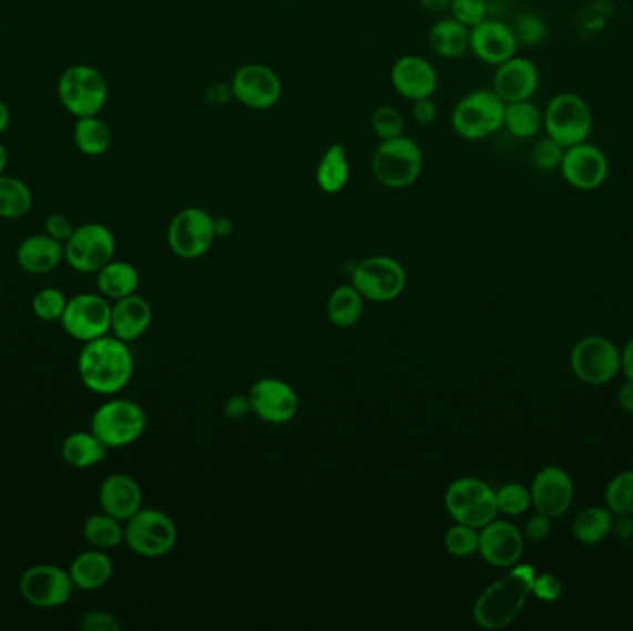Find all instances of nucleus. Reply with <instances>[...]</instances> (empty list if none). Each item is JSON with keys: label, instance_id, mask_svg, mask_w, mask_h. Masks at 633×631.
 <instances>
[{"label": "nucleus", "instance_id": "f257e3e1", "mask_svg": "<svg viewBox=\"0 0 633 631\" xmlns=\"http://www.w3.org/2000/svg\"><path fill=\"white\" fill-rule=\"evenodd\" d=\"M80 380L96 395H118L134 376V356L129 343L115 336L84 343L79 356Z\"/></svg>", "mask_w": 633, "mask_h": 631}, {"label": "nucleus", "instance_id": "f03ea898", "mask_svg": "<svg viewBox=\"0 0 633 631\" xmlns=\"http://www.w3.org/2000/svg\"><path fill=\"white\" fill-rule=\"evenodd\" d=\"M538 570L533 564L517 563L508 574L493 581L478 597L472 617L486 630H502L521 614L532 594L533 580Z\"/></svg>", "mask_w": 633, "mask_h": 631}, {"label": "nucleus", "instance_id": "7ed1b4c3", "mask_svg": "<svg viewBox=\"0 0 633 631\" xmlns=\"http://www.w3.org/2000/svg\"><path fill=\"white\" fill-rule=\"evenodd\" d=\"M425 169V154L408 135L380 141L370 157V171L387 190H406L417 184Z\"/></svg>", "mask_w": 633, "mask_h": 631}, {"label": "nucleus", "instance_id": "20e7f679", "mask_svg": "<svg viewBox=\"0 0 633 631\" xmlns=\"http://www.w3.org/2000/svg\"><path fill=\"white\" fill-rule=\"evenodd\" d=\"M58 96L74 118H93L106 108L110 85L99 69L76 63L65 69L58 80Z\"/></svg>", "mask_w": 633, "mask_h": 631}, {"label": "nucleus", "instance_id": "39448f33", "mask_svg": "<svg viewBox=\"0 0 633 631\" xmlns=\"http://www.w3.org/2000/svg\"><path fill=\"white\" fill-rule=\"evenodd\" d=\"M504 106L493 90H474L456 104L450 124L461 140H488L504 129Z\"/></svg>", "mask_w": 633, "mask_h": 631}, {"label": "nucleus", "instance_id": "423d86ee", "mask_svg": "<svg viewBox=\"0 0 633 631\" xmlns=\"http://www.w3.org/2000/svg\"><path fill=\"white\" fill-rule=\"evenodd\" d=\"M146 430L145 409L129 398H112L96 408L91 431L108 448H124L140 441Z\"/></svg>", "mask_w": 633, "mask_h": 631}, {"label": "nucleus", "instance_id": "0eeeda50", "mask_svg": "<svg viewBox=\"0 0 633 631\" xmlns=\"http://www.w3.org/2000/svg\"><path fill=\"white\" fill-rule=\"evenodd\" d=\"M178 541L174 520L160 509L141 508L124 522V542L141 558L157 559L173 552Z\"/></svg>", "mask_w": 633, "mask_h": 631}, {"label": "nucleus", "instance_id": "6e6552de", "mask_svg": "<svg viewBox=\"0 0 633 631\" xmlns=\"http://www.w3.org/2000/svg\"><path fill=\"white\" fill-rule=\"evenodd\" d=\"M543 130L565 149L583 143L593 132L591 106L576 93L552 96L543 112Z\"/></svg>", "mask_w": 633, "mask_h": 631}, {"label": "nucleus", "instance_id": "1a4fd4ad", "mask_svg": "<svg viewBox=\"0 0 633 631\" xmlns=\"http://www.w3.org/2000/svg\"><path fill=\"white\" fill-rule=\"evenodd\" d=\"M445 508L458 525L483 528L497 519V491L486 481L466 476L450 484L445 495Z\"/></svg>", "mask_w": 633, "mask_h": 631}, {"label": "nucleus", "instance_id": "9d476101", "mask_svg": "<svg viewBox=\"0 0 633 631\" xmlns=\"http://www.w3.org/2000/svg\"><path fill=\"white\" fill-rule=\"evenodd\" d=\"M215 240V217L202 207H184L169 224V248L182 259L206 256Z\"/></svg>", "mask_w": 633, "mask_h": 631}, {"label": "nucleus", "instance_id": "9b49d317", "mask_svg": "<svg viewBox=\"0 0 633 631\" xmlns=\"http://www.w3.org/2000/svg\"><path fill=\"white\" fill-rule=\"evenodd\" d=\"M115 235L101 223L76 226L73 235L63 245L65 263L76 273L96 274L104 265L115 259Z\"/></svg>", "mask_w": 633, "mask_h": 631}, {"label": "nucleus", "instance_id": "f8f14e48", "mask_svg": "<svg viewBox=\"0 0 633 631\" xmlns=\"http://www.w3.org/2000/svg\"><path fill=\"white\" fill-rule=\"evenodd\" d=\"M60 323L76 342H93L112 332V304L101 293H80L69 298Z\"/></svg>", "mask_w": 633, "mask_h": 631}, {"label": "nucleus", "instance_id": "ddd939ff", "mask_svg": "<svg viewBox=\"0 0 633 631\" xmlns=\"http://www.w3.org/2000/svg\"><path fill=\"white\" fill-rule=\"evenodd\" d=\"M571 369L588 386H604L621 373V350L604 336H588L574 345Z\"/></svg>", "mask_w": 633, "mask_h": 631}, {"label": "nucleus", "instance_id": "4468645a", "mask_svg": "<svg viewBox=\"0 0 633 631\" xmlns=\"http://www.w3.org/2000/svg\"><path fill=\"white\" fill-rule=\"evenodd\" d=\"M353 285L365 301L391 302L402 295L408 274L395 257L370 256L354 268Z\"/></svg>", "mask_w": 633, "mask_h": 631}, {"label": "nucleus", "instance_id": "2eb2a0df", "mask_svg": "<svg viewBox=\"0 0 633 631\" xmlns=\"http://www.w3.org/2000/svg\"><path fill=\"white\" fill-rule=\"evenodd\" d=\"M74 589L69 570L57 564H34L24 570L19 580L24 602L38 609L62 608L73 597Z\"/></svg>", "mask_w": 633, "mask_h": 631}, {"label": "nucleus", "instance_id": "dca6fc26", "mask_svg": "<svg viewBox=\"0 0 633 631\" xmlns=\"http://www.w3.org/2000/svg\"><path fill=\"white\" fill-rule=\"evenodd\" d=\"M234 101L242 106L265 112L280 102L284 85L275 69L264 63H247L237 69L231 80Z\"/></svg>", "mask_w": 633, "mask_h": 631}, {"label": "nucleus", "instance_id": "f3484780", "mask_svg": "<svg viewBox=\"0 0 633 631\" xmlns=\"http://www.w3.org/2000/svg\"><path fill=\"white\" fill-rule=\"evenodd\" d=\"M560 171L574 190L594 191L610 179V160L600 146L583 141L565 149Z\"/></svg>", "mask_w": 633, "mask_h": 631}, {"label": "nucleus", "instance_id": "a211bd4d", "mask_svg": "<svg viewBox=\"0 0 633 631\" xmlns=\"http://www.w3.org/2000/svg\"><path fill=\"white\" fill-rule=\"evenodd\" d=\"M251 411L267 425H287L298 414L297 393L278 378H262L248 391Z\"/></svg>", "mask_w": 633, "mask_h": 631}, {"label": "nucleus", "instance_id": "6ab92c4d", "mask_svg": "<svg viewBox=\"0 0 633 631\" xmlns=\"http://www.w3.org/2000/svg\"><path fill=\"white\" fill-rule=\"evenodd\" d=\"M532 506L538 513L547 515L554 520L565 515L574 498V484L565 469L550 465L539 470L533 478Z\"/></svg>", "mask_w": 633, "mask_h": 631}, {"label": "nucleus", "instance_id": "aec40b11", "mask_svg": "<svg viewBox=\"0 0 633 631\" xmlns=\"http://www.w3.org/2000/svg\"><path fill=\"white\" fill-rule=\"evenodd\" d=\"M478 552L497 569H511L521 561L524 553V536L508 520H491L480 528Z\"/></svg>", "mask_w": 633, "mask_h": 631}, {"label": "nucleus", "instance_id": "412c9836", "mask_svg": "<svg viewBox=\"0 0 633 631\" xmlns=\"http://www.w3.org/2000/svg\"><path fill=\"white\" fill-rule=\"evenodd\" d=\"M438 84V71L427 58L406 54L392 63L391 85L406 101L430 99L436 95Z\"/></svg>", "mask_w": 633, "mask_h": 631}, {"label": "nucleus", "instance_id": "4be33fe9", "mask_svg": "<svg viewBox=\"0 0 633 631\" xmlns=\"http://www.w3.org/2000/svg\"><path fill=\"white\" fill-rule=\"evenodd\" d=\"M517 49L519 43L510 24L488 18L471 29L469 51L474 52L480 62L499 68L500 63L517 57Z\"/></svg>", "mask_w": 633, "mask_h": 631}, {"label": "nucleus", "instance_id": "5701e85b", "mask_svg": "<svg viewBox=\"0 0 633 631\" xmlns=\"http://www.w3.org/2000/svg\"><path fill=\"white\" fill-rule=\"evenodd\" d=\"M539 69L532 60L513 57L494 71L493 91L502 101H532L538 93Z\"/></svg>", "mask_w": 633, "mask_h": 631}, {"label": "nucleus", "instance_id": "b1692460", "mask_svg": "<svg viewBox=\"0 0 633 631\" xmlns=\"http://www.w3.org/2000/svg\"><path fill=\"white\" fill-rule=\"evenodd\" d=\"M99 502L102 511L126 522L143 508V491L132 476L112 475L102 481Z\"/></svg>", "mask_w": 633, "mask_h": 631}, {"label": "nucleus", "instance_id": "393cba45", "mask_svg": "<svg viewBox=\"0 0 633 631\" xmlns=\"http://www.w3.org/2000/svg\"><path fill=\"white\" fill-rule=\"evenodd\" d=\"M152 306L143 296L134 295L119 298L112 304V334L121 342H137L151 328Z\"/></svg>", "mask_w": 633, "mask_h": 631}, {"label": "nucleus", "instance_id": "a878e982", "mask_svg": "<svg viewBox=\"0 0 633 631\" xmlns=\"http://www.w3.org/2000/svg\"><path fill=\"white\" fill-rule=\"evenodd\" d=\"M62 262H65L63 243L52 240L51 235H30L19 245L18 263L24 273L34 274V276L49 274Z\"/></svg>", "mask_w": 633, "mask_h": 631}, {"label": "nucleus", "instance_id": "bb28decb", "mask_svg": "<svg viewBox=\"0 0 633 631\" xmlns=\"http://www.w3.org/2000/svg\"><path fill=\"white\" fill-rule=\"evenodd\" d=\"M69 574L79 591H101L112 580L113 561L106 550L91 547L80 552L69 567Z\"/></svg>", "mask_w": 633, "mask_h": 631}, {"label": "nucleus", "instance_id": "cd10ccee", "mask_svg": "<svg viewBox=\"0 0 633 631\" xmlns=\"http://www.w3.org/2000/svg\"><path fill=\"white\" fill-rule=\"evenodd\" d=\"M428 45L439 58L456 60L469 51L471 29L455 18L438 19L428 32Z\"/></svg>", "mask_w": 633, "mask_h": 631}, {"label": "nucleus", "instance_id": "c85d7f7f", "mask_svg": "<svg viewBox=\"0 0 633 631\" xmlns=\"http://www.w3.org/2000/svg\"><path fill=\"white\" fill-rule=\"evenodd\" d=\"M350 180V160H348L347 146L343 143H331L315 171V182L326 195H337L348 185Z\"/></svg>", "mask_w": 633, "mask_h": 631}, {"label": "nucleus", "instance_id": "c756f323", "mask_svg": "<svg viewBox=\"0 0 633 631\" xmlns=\"http://www.w3.org/2000/svg\"><path fill=\"white\" fill-rule=\"evenodd\" d=\"M110 448L93 431H73L62 442V459L73 469H90L106 458Z\"/></svg>", "mask_w": 633, "mask_h": 631}, {"label": "nucleus", "instance_id": "7c9ffc66", "mask_svg": "<svg viewBox=\"0 0 633 631\" xmlns=\"http://www.w3.org/2000/svg\"><path fill=\"white\" fill-rule=\"evenodd\" d=\"M140 273L129 262L112 259L96 273V289L108 301H119L124 296L134 295L140 289Z\"/></svg>", "mask_w": 633, "mask_h": 631}, {"label": "nucleus", "instance_id": "2f4dec72", "mask_svg": "<svg viewBox=\"0 0 633 631\" xmlns=\"http://www.w3.org/2000/svg\"><path fill=\"white\" fill-rule=\"evenodd\" d=\"M74 145L84 156H104L113 143L112 129L99 115L76 119L73 130Z\"/></svg>", "mask_w": 633, "mask_h": 631}, {"label": "nucleus", "instance_id": "473e14b6", "mask_svg": "<svg viewBox=\"0 0 633 631\" xmlns=\"http://www.w3.org/2000/svg\"><path fill=\"white\" fill-rule=\"evenodd\" d=\"M364 296L350 285H339L326 302V315L337 328H353L364 315Z\"/></svg>", "mask_w": 633, "mask_h": 631}, {"label": "nucleus", "instance_id": "72a5a7b5", "mask_svg": "<svg viewBox=\"0 0 633 631\" xmlns=\"http://www.w3.org/2000/svg\"><path fill=\"white\" fill-rule=\"evenodd\" d=\"M34 195L29 184L16 176L2 174L0 176V218L18 221L32 212Z\"/></svg>", "mask_w": 633, "mask_h": 631}, {"label": "nucleus", "instance_id": "f704fd0d", "mask_svg": "<svg viewBox=\"0 0 633 631\" xmlns=\"http://www.w3.org/2000/svg\"><path fill=\"white\" fill-rule=\"evenodd\" d=\"M504 129L517 140H532L543 130V112L532 101L508 102Z\"/></svg>", "mask_w": 633, "mask_h": 631}, {"label": "nucleus", "instance_id": "c9c22d12", "mask_svg": "<svg viewBox=\"0 0 633 631\" xmlns=\"http://www.w3.org/2000/svg\"><path fill=\"white\" fill-rule=\"evenodd\" d=\"M82 533L91 547L101 548L106 552L124 542L123 522L112 515H108L106 511L90 515L82 526Z\"/></svg>", "mask_w": 633, "mask_h": 631}, {"label": "nucleus", "instance_id": "e433bc0d", "mask_svg": "<svg viewBox=\"0 0 633 631\" xmlns=\"http://www.w3.org/2000/svg\"><path fill=\"white\" fill-rule=\"evenodd\" d=\"M613 522L610 509H583L572 522V533L582 545H599L613 531Z\"/></svg>", "mask_w": 633, "mask_h": 631}, {"label": "nucleus", "instance_id": "4c0bfd02", "mask_svg": "<svg viewBox=\"0 0 633 631\" xmlns=\"http://www.w3.org/2000/svg\"><path fill=\"white\" fill-rule=\"evenodd\" d=\"M605 502L611 513L633 517V470L616 475L605 487Z\"/></svg>", "mask_w": 633, "mask_h": 631}, {"label": "nucleus", "instance_id": "58836bf2", "mask_svg": "<svg viewBox=\"0 0 633 631\" xmlns=\"http://www.w3.org/2000/svg\"><path fill=\"white\" fill-rule=\"evenodd\" d=\"M68 296L57 287L38 291L32 298V312L43 323H60L68 306Z\"/></svg>", "mask_w": 633, "mask_h": 631}, {"label": "nucleus", "instance_id": "ea45409f", "mask_svg": "<svg viewBox=\"0 0 633 631\" xmlns=\"http://www.w3.org/2000/svg\"><path fill=\"white\" fill-rule=\"evenodd\" d=\"M513 34H515L517 43L524 47H538L547 40L549 29L544 19L538 13L524 12L519 13L513 23L510 24Z\"/></svg>", "mask_w": 633, "mask_h": 631}, {"label": "nucleus", "instance_id": "a19ab883", "mask_svg": "<svg viewBox=\"0 0 633 631\" xmlns=\"http://www.w3.org/2000/svg\"><path fill=\"white\" fill-rule=\"evenodd\" d=\"M532 506V492L522 484H506L497 491V508L506 517H519Z\"/></svg>", "mask_w": 633, "mask_h": 631}, {"label": "nucleus", "instance_id": "79ce46f5", "mask_svg": "<svg viewBox=\"0 0 633 631\" xmlns=\"http://www.w3.org/2000/svg\"><path fill=\"white\" fill-rule=\"evenodd\" d=\"M480 547V530L472 526L458 525L456 522L447 533H445V548L455 558H469L478 552Z\"/></svg>", "mask_w": 633, "mask_h": 631}, {"label": "nucleus", "instance_id": "37998d69", "mask_svg": "<svg viewBox=\"0 0 633 631\" xmlns=\"http://www.w3.org/2000/svg\"><path fill=\"white\" fill-rule=\"evenodd\" d=\"M370 129L380 141L395 140L404 135L406 123H404L402 113L398 112L397 108L384 104L370 113Z\"/></svg>", "mask_w": 633, "mask_h": 631}, {"label": "nucleus", "instance_id": "c03bdc74", "mask_svg": "<svg viewBox=\"0 0 633 631\" xmlns=\"http://www.w3.org/2000/svg\"><path fill=\"white\" fill-rule=\"evenodd\" d=\"M488 0H452L450 18L472 29L488 19Z\"/></svg>", "mask_w": 633, "mask_h": 631}, {"label": "nucleus", "instance_id": "a18cd8bd", "mask_svg": "<svg viewBox=\"0 0 633 631\" xmlns=\"http://www.w3.org/2000/svg\"><path fill=\"white\" fill-rule=\"evenodd\" d=\"M563 154H565V146H561L558 141L550 140L547 135V140H541L538 145L533 146L532 162L539 171L552 173L560 169Z\"/></svg>", "mask_w": 633, "mask_h": 631}, {"label": "nucleus", "instance_id": "49530a36", "mask_svg": "<svg viewBox=\"0 0 633 631\" xmlns=\"http://www.w3.org/2000/svg\"><path fill=\"white\" fill-rule=\"evenodd\" d=\"M532 594L543 602H555L563 594V583L558 576L549 574V572L535 574Z\"/></svg>", "mask_w": 633, "mask_h": 631}, {"label": "nucleus", "instance_id": "de8ad7c7", "mask_svg": "<svg viewBox=\"0 0 633 631\" xmlns=\"http://www.w3.org/2000/svg\"><path fill=\"white\" fill-rule=\"evenodd\" d=\"M80 630L82 631H119L121 630V622L118 617H113L108 611H90L85 613L80 620Z\"/></svg>", "mask_w": 633, "mask_h": 631}, {"label": "nucleus", "instance_id": "09e8293b", "mask_svg": "<svg viewBox=\"0 0 633 631\" xmlns=\"http://www.w3.org/2000/svg\"><path fill=\"white\" fill-rule=\"evenodd\" d=\"M74 230H76V226H74L73 221L62 215V213H51L45 218V234L51 235L52 240L60 241L63 245L73 235Z\"/></svg>", "mask_w": 633, "mask_h": 631}, {"label": "nucleus", "instance_id": "8fccbe9b", "mask_svg": "<svg viewBox=\"0 0 633 631\" xmlns=\"http://www.w3.org/2000/svg\"><path fill=\"white\" fill-rule=\"evenodd\" d=\"M411 118L419 126H432L438 119V104L430 99H420V101L411 102Z\"/></svg>", "mask_w": 633, "mask_h": 631}, {"label": "nucleus", "instance_id": "3c124183", "mask_svg": "<svg viewBox=\"0 0 633 631\" xmlns=\"http://www.w3.org/2000/svg\"><path fill=\"white\" fill-rule=\"evenodd\" d=\"M550 531H552V519L547 515H533L532 519L527 522V537L532 541H544L550 536Z\"/></svg>", "mask_w": 633, "mask_h": 631}, {"label": "nucleus", "instance_id": "603ef678", "mask_svg": "<svg viewBox=\"0 0 633 631\" xmlns=\"http://www.w3.org/2000/svg\"><path fill=\"white\" fill-rule=\"evenodd\" d=\"M232 99H234L232 85L225 84V82L214 84L206 91L207 104H212V106H225L226 102L232 101Z\"/></svg>", "mask_w": 633, "mask_h": 631}, {"label": "nucleus", "instance_id": "864d4df0", "mask_svg": "<svg viewBox=\"0 0 633 631\" xmlns=\"http://www.w3.org/2000/svg\"><path fill=\"white\" fill-rule=\"evenodd\" d=\"M251 411V403L247 400H243L242 397H234L228 400L226 404V414L234 417V419H239V417H245V415Z\"/></svg>", "mask_w": 633, "mask_h": 631}, {"label": "nucleus", "instance_id": "5fc2aeb1", "mask_svg": "<svg viewBox=\"0 0 633 631\" xmlns=\"http://www.w3.org/2000/svg\"><path fill=\"white\" fill-rule=\"evenodd\" d=\"M619 406H621L626 414H633V381L626 380L619 389Z\"/></svg>", "mask_w": 633, "mask_h": 631}, {"label": "nucleus", "instance_id": "6e6d98bb", "mask_svg": "<svg viewBox=\"0 0 633 631\" xmlns=\"http://www.w3.org/2000/svg\"><path fill=\"white\" fill-rule=\"evenodd\" d=\"M417 2L425 12L433 13V16L449 12L450 4H452V0H417Z\"/></svg>", "mask_w": 633, "mask_h": 631}, {"label": "nucleus", "instance_id": "4d7b16f0", "mask_svg": "<svg viewBox=\"0 0 633 631\" xmlns=\"http://www.w3.org/2000/svg\"><path fill=\"white\" fill-rule=\"evenodd\" d=\"M621 370L626 376V380L633 381V337L621 353Z\"/></svg>", "mask_w": 633, "mask_h": 631}, {"label": "nucleus", "instance_id": "13d9d810", "mask_svg": "<svg viewBox=\"0 0 633 631\" xmlns=\"http://www.w3.org/2000/svg\"><path fill=\"white\" fill-rule=\"evenodd\" d=\"M234 232V223H232L228 217H215V234H217V240L219 237H226Z\"/></svg>", "mask_w": 633, "mask_h": 631}, {"label": "nucleus", "instance_id": "bf43d9fd", "mask_svg": "<svg viewBox=\"0 0 633 631\" xmlns=\"http://www.w3.org/2000/svg\"><path fill=\"white\" fill-rule=\"evenodd\" d=\"M10 123H12V113H10V108L7 106V102L0 101V135L7 132Z\"/></svg>", "mask_w": 633, "mask_h": 631}, {"label": "nucleus", "instance_id": "052dcab7", "mask_svg": "<svg viewBox=\"0 0 633 631\" xmlns=\"http://www.w3.org/2000/svg\"><path fill=\"white\" fill-rule=\"evenodd\" d=\"M7 167H8L7 146H4V145H2V143H0V176H2V174L7 173Z\"/></svg>", "mask_w": 633, "mask_h": 631}]
</instances>
